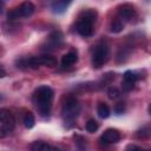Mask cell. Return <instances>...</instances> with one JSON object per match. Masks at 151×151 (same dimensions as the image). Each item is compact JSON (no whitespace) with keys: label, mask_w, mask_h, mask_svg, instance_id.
<instances>
[{"label":"cell","mask_w":151,"mask_h":151,"mask_svg":"<svg viewBox=\"0 0 151 151\" xmlns=\"http://www.w3.org/2000/svg\"><path fill=\"white\" fill-rule=\"evenodd\" d=\"M147 111H149V113H150V114H151V104H150V105H149V109H147Z\"/></svg>","instance_id":"cell-25"},{"label":"cell","mask_w":151,"mask_h":151,"mask_svg":"<svg viewBox=\"0 0 151 151\" xmlns=\"http://www.w3.org/2000/svg\"><path fill=\"white\" fill-rule=\"evenodd\" d=\"M68 5H70V1H54L52 2V9L54 13H63L66 11Z\"/></svg>","instance_id":"cell-14"},{"label":"cell","mask_w":151,"mask_h":151,"mask_svg":"<svg viewBox=\"0 0 151 151\" xmlns=\"http://www.w3.org/2000/svg\"><path fill=\"white\" fill-rule=\"evenodd\" d=\"M47 41L51 47H58L63 42V34L59 31H54L48 35Z\"/></svg>","instance_id":"cell-11"},{"label":"cell","mask_w":151,"mask_h":151,"mask_svg":"<svg viewBox=\"0 0 151 151\" xmlns=\"http://www.w3.org/2000/svg\"><path fill=\"white\" fill-rule=\"evenodd\" d=\"M124 111H125V104H124V103H118V104H116V106H114V112H116L117 114H122Z\"/></svg>","instance_id":"cell-22"},{"label":"cell","mask_w":151,"mask_h":151,"mask_svg":"<svg viewBox=\"0 0 151 151\" xmlns=\"http://www.w3.org/2000/svg\"><path fill=\"white\" fill-rule=\"evenodd\" d=\"M126 151H144V150L140 149V147H138L137 145H129L127 149H126Z\"/></svg>","instance_id":"cell-23"},{"label":"cell","mask_w":151,"mask_h":151,"mask_svg":"<svg viewBox=\"0 0 151 151\" xmlns=\"http://www.w3.org/2000/svg\"><path fill=\"white\" fill-rule=\"evenodd\" d=\"M124 28V24L120 19H114L112 22H111V31L113 33H119L122 32Z\"/></svg>","instance_id":"cell-18"},{"label":"cell","mask_w":151,"mask_h":151,"mask_svg":"<svg viewBox=\"0 0 151 151\" xmlns=\"http://www.w3.org/2000/svg\"><path fill=\"white\" fill-rule=\"evenodd\" d=\"M6 76V72H5V70H4V67L1 66V76L0 77H5Z\"/></svg>","instance_id":"cell-24"},{"label":"cell","mask_w":151,"mask_h":151,"mask_svg":"<svg viewBox=\"0 0 151 151\" xmlns=\"http://www.w3.org/2000/svg\"><path fill=\"white\" fill-rule=\"evenodd\" d=\"M97 12L94 9L84 11L77 22V31L81 37H90L93 33V22L96 21Z\"/></svg>","instance_id":"cell-2"},{"label":"cell","mask_w":151,"mask_h":151,"mask_svg":"<svg viewBox=\"0 0 151 151\" xmlns=\"http://www.w3.org/2000/svg\"><path fill=\"white\" fill-rule=\"evenodd\" d=\"M19 17H21V13H20V9H19V8H13V9H11V11L8 12V14H7V18H8L9 20H15V19H18Z\"/></svg>","instance_id":"cell-20"},{"label":"cell","mask_w":151,"mask_h":151,"mask_svg":"<svg viewBox=\"0 0 151 151\" xmlns=\"http://www.w3.org/2000/svg\"><path fill=\"white\" fill-rule=\"evenodd\" d=\"M109 59V47L106 44H99L96 46L92 54V65L96 68L101 67Z\"/></svg>","instance_id":"cell-5"},{"label":"cell","mask_w":151,"mask_h":151,"mask_svg":"<svg viewBox=\"0 0 151 151\" xmlns=\"http://www.w3.org/2000/svg\"><path fill=\"white\" fill-rule=\"evenodd\" d=\"M63 116L65 118V120H71L73 122L78 113L80 112V105L78 103V100L76 98H68L65 104L63 105Z\"/></svg>","instance_id":"cell-4"},{"label":"cell","mask_w":151,"mask_h":151,"mask_svg":"<svg viewBox=\"0 0 151 151\" xmlns=\"http://www.w3.org/2000/svg\"><path fill=\"white\" fill-rule=\"evenodd\" d=\"M31 151H60L59 147L57 146H53V145H50V144H46L41 140H37V142H33L29 146Z\"/></svg>","instance_id":"cell-9"},{"label":"cell","mask_w":151,"mask_h":151,"mask_svg":"<svg viewBox=\"0 0 151 151\" xmlns=\"http://www.w3.org/2000/svg\"><path fill=\"white\" fill-rule=\"evenodd\" d=\"M22 122H24V125H25V127H27V129H31V127H33V126H34V123H35V118H34V116H33V113H32V112H27V113L24 116V119H22Z\"/></svg>","instance_id":"cell-15"},{"label":"cell","mask_w":151,"mask_h":151,"mask_svg":"<svg viewBox=\"0 0 151 151\" xmlns=\"http://www.w3.org/2000/svg\"><path fill=\"white\" fill-rule=\"evenodd\" d=\"M52 99H53V91L51 87L40 86L35 90L34 96H33V100H34L37 109L41 113V116H48L50 114Z\"/></svg>","instance_id":"cell-1"},{"label":"cell","mask_w":151,"mask_h":151,"mask_svg":"<svg viewBox=\"0 0 151 151\" xmlns=\"http://www.w3.org/2000/svg\"><path fill=\"white\" fill-rule=\"evenodd\" d=\"M119 139H120V133L114 129H107L100 137V140L106 144H114L119 142Z\"/></svg>","instance_id":"cell-7"},{"label":"cell","mask_w":151,"mask_h":151,"mask_svg":"<svg viewBox=\"0 0 151 151\" xmlns=\"http://www.w3.org/2000/svg\"><path fill=\"white\" fill-rule=\"evenodd\" d=\"M98 127H99V125H98V123H97L94 119H88L87 123L85 124V129H86V131L90 132V133L96 132V131L98 130Z\"/></svg>","instance_id":"cell-19"},{"label":"cell","mask_w":151,"mask_h":151,"mask_svg":"<svg viewBox=\"0 0 151 151\" xmlns=\"http://www.w3.org/2000/svg\"><path fill=\"white\" fill-rule=\"evenodd\" d=\"M97 113H98V116H99L100 118H103V119L107 118V117L110 116V113H111L109 105L105 104V103H99L98 106H97Z\"/></svg>","instance_id":"cell-13"},{"label":"cell","mask_w":151,"mask_h":151,"mask_svg":"<svg viewBox=\"0 0 151 151\" xmlns=\"http://www.w3.org/2000/svg\"><path fill=\"white\" fill-rule=\"evenodd\" d=\"M144 151H151V149H150V150H144Z\"/></svg>","instance_id":"cell-26"},{"label":"cell","mask_w":151,"mask_h":151,"mask_svg":"<svg viewBox=\"0 0 151 151\" xmlns=\"http://www.w3.org/2000/svg\"><path fill=\"white\" fill-rule=\"evenodd\" d=\"M107 96L110 99H117L119 97V91L117 87H110L107 91Z\"/></svg>","instance_id":"cell-21"},{"label":"cell","mask_w":151,"mask_h":151,"mask_svg":"<svg viewBox=\"0 0 151 151\" xmlns=\"http://www.w3.org/2000/svg\"><path fill=\"white\" fill-rule=\"evenodd\" d=\"M118 14H119V17L122 19L129 21V20H131L136 15V11H134V8L131 5L124 4V5H120L118 7Z\"/></svg>","instance_id":"cell-8"},{"label":"cell","mask_w":151,"mask_h":151,"mask_svg":"<svg viewBox=\"0 0 151 151\" xmlns=\"http://www.w3.org/2000/svg\"><path fill=\"white\" fill-rule=\"evenodd\" d=\"M19 9H20L21 17H29V15L33 14L35 7H34L33 2H31V1H25V2H22V4L20 5Z\"/></svg>","instance_id":"cell-12"},{"label":"cell","mask_w":151,"mask_h":151,"mask_svg":"<svg viewBox=\"0 0 151 151\" xmlns=\"http://www.w3.org/2000/svg\"><path fill=\"white\" fill-rule=\"evenodd\" d=\"M137 81V76L132 71H126L123 76V81H122V87L124 91H131Z\"/></svg>","instance_id":"cell-6"},{"label":"cell","mask_w":151,"mask_h":151,"mask_svg":"<svg viewBox=\"0 0 151 151\" xmlns=\"http://www.w3.org/2000/svg\"><path fill=\"white\" fill-rule=\"evenodd\" d=\"M15 125V120L13 114L6 110L1 109L0 110V137H5L7 133H9Z\"/></svg>","instance_id":"cell-3"},{"label":"cell","mask_w":151,"mask_h":151,"mask_svg":"<svg viewBox=\"0 0 151 151\" xmlns=\"http://www.w3.org/2000/svg\"><path fill=\"white\" fill-rule=\"evenodd\" d=\"M77 60H78L77 53L76 52H68V53H66V54L63 55V58H61V65L64 67H70L73 64H76Z\"/></svg>","instance_id":"cell-10"},{"label":"cell","mask_w":151,"mask_h":151,"mask_svg":"<svg viewBox=\"0 0 151 151\" xmlns=\"http://www.w3.org/2000/svg\"><path fill=\"white\" fill-rule=\"evenodd\" d=\"M40 59H41V65L44 66L54 67L57 65V60L51 55H40Z\"/></svg>","instance_id":"cell-16"},{"label":"cell","mask_w":151,"mask_h":151,"mask_svg":"<svg viewBox=\"0 0 151 151\" xmlns=\"http://www.w3.org/2000/svg\"><path fill=\"white\" fill-rule=\"evenodd\" d=\"M27 66L29 68H33V70H37L41 66V59L40 57H31L27 59Z\"/></svg>","instance_id":"cell-17"}]
</instances>
